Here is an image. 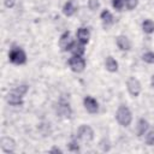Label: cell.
I'll use <instances>...</instances> for the list:
<instances>
[{"instance_id":"obj_20","label":"cell","mask_w":154,"mask_h":154,"mask_svg":"<svg viewBox=\"0 0 154 154\" xmlns=\"http://www.w3.org/2000/svg\"><path fill=\"white\" fill-rule=\"evenodd\" d=\"M88 6H89V8L91 11H96L100 7V2H99V0H89L88 1Z\"/></svg>"},{"instance_id":"obj_27","label":"cell","mask_w":154,"mask_h":154,"mask_svg":"<svg viewBox=\"0 0 154 154\" xmlns=\"http://www.w3.org/2000/svg\"><path fill=\"white\" fill-rule=\"evenodd\" d=\"M150 83H152V87H154V76H152V81H150Z\"/></svg>"},{"instance_id":"obj_16","label":"cell","mask_w":154,"mask_h":154,"mask_svg":"<svg viewBox=\"0 0 154 154\" xmlns=\"http://www.w3.org/2000/svg\"><path fill=\"white\" fill-rule=\"evenodd\" d=\"M148 129V123L144 120V119H140L138 120V124H137V135L138 136H142Z\"/></svg>"},{"instance_id":"obj_26","label":"cell","mask_w":154,"mask_h":154,"mask_svg":"<svg viewBox=\"0 0 154 154\" xmlns=\"http://www.w3.org/2000/svg\"><path fill=\"white\" fill-rule=\"evenodd\" d=\"M51 152H52V153H61V150H60L59 148H53Z\"/></svg>"},{"instance_id":"obj_2","label":"cell","mask_w":154,"mask_h":154,"mask_svg":"<svg viewBox=\"0 0 154 154\" xmlns=\"http://www.w3.org/2000/svg\"><path fill=\"white\" fill-rule=\"evenodd\" d=\"M8 58H10V61L16 65H20L26 61V55H25L24 51L20 49L19 47H13L8 54Z\"/></svg>"},{"instance_id":"obj_11","label":"cell","mask_w":154,"mask_h":154,"mask_svg":"<svg viewBox=\"0 0 154 154\" xmlns=\"http://www.w3.org/2000/svg\"><path fill=\"white\" fill-rule=\"evenodd\" d=\"M89 37H90V32L87 28H79L77 30V38L81 43H87L89 41Z\"/></svg>"},{"instance_id":"obj_5","label":"cell","mask_w":154,"mask_h":154,"mask_svg":"<svg viewBox=\"0 0 154 154\" xmlns=\"http://www.w3.org/2000/svg\"><path fill=\"white\" fill-rule=\"evenodd\" d=\"M126 87H128V90L129 93L132 95V96H138V94L141 93V83L138 82V79H136L135 77H130L126 82Z\"/></svg>"},{"instance_id":"obj_21","label":"cell","mask_w":154,"mask_h":154,"mask_svg":"<svg viewBox=\"0 0 154 154\" xmlns=\"http://www.w3.org/2000/svg\"><path fill=\"white\" fill-rule=\"evenodd\" d=\"M124 2H125V0H112V5H113V7H114L116 10H118V11H120V10L123 8Z\"/></svg>"},{"instance_id":"obj_10","label":"cell","mask_w":154,"mask_h":154,"mask_svg":"<svg viewBox=\"0 0 154 154\" xmlns=\"http://www.w3.org/2000/svg\"><path fill=\"white\" fill-rule=\"evenodd\" d=\"M57 114L61 118H69L71 116V108L66 102H59L57 107Z\"/></svg>"},{"instance_id":"obj_1","label":"cell","mask_w":154,"mask_h":154,"mask_svg":"<svg viewBox=\"0 0 154 154\" xmlns=\"http://www.w3.org/2000/svg\"><path fill=\"white\" fill-rule=\"evenodd\" d=\"M116 118L122 126H128L132 120V114L126 106H119L116 113Z\"/></svg>"},{"instance_id":"obj_9","label":"cell","mask_w":154,"mask_h":154,"mask_svg":"<svg viewBox=\"0 0 154 154\" xmlns=\"http://www.w3.org/2000/svg\"><path fill=\"white\" fill-rule=\"evenodd\" d=\"M0 144H1L2 150L6 153H12L16 148V142L11 137H2L0 141Z\"/></svg>"},{"instance_id":"obj_8","label":"cell","mask_w":154,"mask_h":154,"mask_svg":"<svg viewBox=\"0 0 154 154\" xmlns=\"http://www.w3.org/2000/svg\"><path fill=\"white\" fill-rule=\"evenodd\" d=\"M22 97H23V95H20V94L17 93L16 90H12L11 93L7 94L6 100H7V102H8L10 105H12V106H19V105L23 103Z\"/></svg>"},{"instance_id":"obj_12","label":"cell","mask_w":154,"mask_h":154,"mask_svg":"<svg viewBox=\"0 0 154 154\" xmlns=\"http://www.w3.org/2000/svg\"><path fill=\"white\" fill-rule=\"evenodd\" d=\"M117 45L122 51H129L130 47H131V43H130L129 38L126 36H123V35L117 37Z\"/></svg>"},{"instance_id":"obj_19","label":"cell","mask_w":154,"mask_h":154,"mask_svg":"<svg viewBox=\"0 0 154 154\" xmlns=\"http://www.w3.org/2000/svg\"><path fill=\"white\" fill-rule=\"evenodd\" d=\"M142 59L146 61V63H149V64H154V53L153 52H147L143 54Z\"/></svg>"},{"instance_id":"obj_7","label":"cell","mask_w":154,"mask_h":154,"mask_svg":"<svg viewBox=\"0 0 154 154\" xmlns=\"http://www.w3.org/2000/svg\"><path fill=\"white\" fill-rule=\"evenodd\" d=\"M83 102H84L85 109H87L89 113H96V112L99 111V105H97V102H96V100H95L94 97H91V96H85L84 100H83Z\"/></svg>"},{"instance_id":"obj_23","label":"cell","mask_w":154,"mask_h":154,"mask_svg":"<svg viewBox=\"0 0 154 154\" xmlns=\"http://www.w3.org/2000/svg\"><path fill=\"white\" fill-rule=\"evenodd\" d=\"M137 2L138 0H125V5L128 7V10H132L137 6Z\"/></svg>"},{"instance_id":"obj_6","label":"cell","mask_w":154,"mask_h":154,"mask_svg":"<svg viewBox=\"0 0 154 154\" xmlns=\"http://www.w3.org/2000/svg\"><path fill=\"white\" fill-rule=\"evenodd\" d=\"M73 43H75V42L72 41V38H71L69 31H65V32L60 36L59 46H60V48H61L63 51H69V49H71L72 46H73Z\"/></svg>"},{"instance_id":"obj_24","label":"cell","mask_w":154,"mask_h":154,"mask_svg":"<svg viewBox=\"0 0 154 154\" xmlns=\"http://www.w3.org/2000/svg\"><path fill=\"white\" fill-rule=\"evenodd\" d=\"M69 149H70V150H73V152H77L79 148H78V146L76 144V142H71V143L69 144Z\"/></svg>"},{"instance_id":"obj_18","label":"cell","mask_w":154,"mask_h":154,"mask_svg":"<svg viewBox=\"0 0 154 154\" xmlns=\"http://www.w3.org/2000/svg\"><path fill=\"white\" fill-rule=\"evenodd\" d=\"M71 51H72L73 55H79V57H82V54L84 53L83 43H81V42H79V43H73V46H72Z\"/></svg>"},{"instance_id":"obj_13","label":"cell","mask_w":154,"mask_h":154,"mask_svg":"<svg viewBox=\"0 0 154 154\" xmlns=\"http://www.w3.org/2000/svg\"><path fill=\"white\" fill-rule=\"evenodd\" d=\"M63 11H64V13H65L67 17L72 16V14H73V13L77 11V6H76L75 1H73V0H69V1H67V2L64 5Z\"/></svg>"},{"instance_id":"obj_3","label":"cell","mask_w":154,"mask_h":154,"mask_svg":"<svg viewBox=\"0 0 154 154\" xmlns=\"http://www.w3.org/2000/svg\"><path fill=\"white\" fill-rule=\"evenodd\" d=\"M77 137L78 140H81L82 142H90L94 137V132L91 130L90 126L88 125H82L79 126L78 129V132H77Z\"/></svg>"},{"instance_id":"obj_17","label":"cell","mask_w":154,"mask_h":154,"mask_svg":"<svg viewBox=\"0 0 154 154\" xmlns=\"http://www.w3.org/2000/svg\"><path fill=\"white\" fill-rule=\"evenodd\" d=\"M142 28H143V31L147 32V34H152L154 31V22L150 20V19H146L143 23H142Z\"/></svg>"},{"instance_id":"obj_22","label":"cell","mask_w":154,"mask_h":154,"mask_svg":"<svg viewBox=\"0 0 154 154\" xmlns=\"http://www.w3.org/2000/svg\"><path fill=\"white\" fill-rule=\"evenodd\" d=\"M146 143L148 146H153L154 144V131H150L147 136H146Z\"/></svg>"},{"instance_id":"obj_15","label":"cell","mask_w":154,"mask_h":154,"mask_svg":"<svg viewBox=\"0 0 154 154\" xmlns=\"http://www.w3.org/2000/svg\"><path fill=\"white\" fill-rule=\"evenodd\" d=\"M101 19H102V22H103V24H105L106 26H107V25H111V24L113 23V16H112L111 12L107 11V10H105V11L101 12Z\"/></svg>"},{"instance_id":"obj_25","label":"cell","mask_w":154,"mask_h":154,"mask_svg":"<svg viewBox=\"0 0 154 154\" xmlns=\"http://www.w3.org/2000/svg\"><path fill=\"white\" fill-rule=\"evenodd\" d=\"M14 5V0H5V6L6 7H12Z\"/></svg>"},{"instance_id":"obj_4","label":"cell","mask_w":154,"mask_h":154,"mask_svg":"<svg viewBox=\"0 0 154 154\" xmlns=\"http://www.w3.org/2000/svg\"><path fill=\"white\" fill-rule=\"evenodd\" d=\"M69 65H70V67H71L72 71H75V72H81V71H83L84 67H85V60H84L82 57H79V55H73L72 58H70Z\"/></svg>"},{"instance_id":"obj_14","label":"cell","mask_w":154,"mask_h":154,"mask_svg":"<svg viewBox=\"0 0 154 154\" xmlns=\"http://www.w3.org/2000/svg\"><path fill=\"white\" fill-rule=\"evenodd\" d=\"M105 65H106V69L111 72H116L118 70V64L117 61L112 58V57H107L106 58V61H105Z\"/></svg>"}]
</instances>
